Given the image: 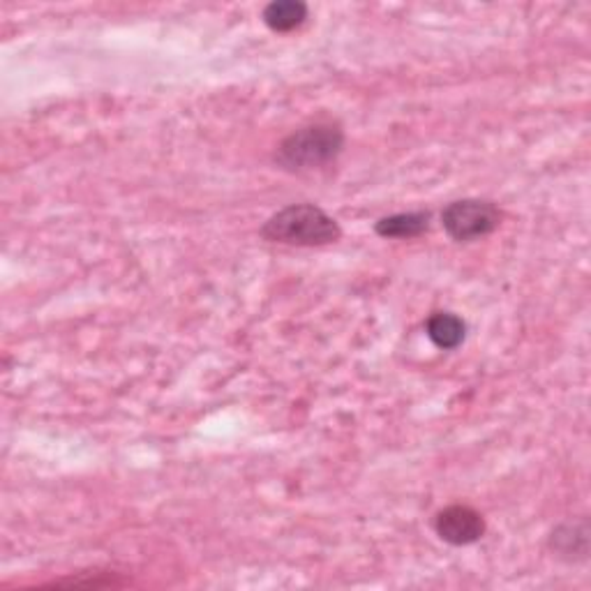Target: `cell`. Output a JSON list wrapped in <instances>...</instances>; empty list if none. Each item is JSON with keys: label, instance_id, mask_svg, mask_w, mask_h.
I'll return each instance as SVG.
<instances>
[{"label": "cell", "instance_id": "1", "mask_svg": "<svg viewBox=\"0 0 591 591\" xmlns=\"http://www.w3.org/2000/svg\"><path fill=\"white\" fill-rule=\"evenodd\" d=\"M261 236L271 243L319 247L340 241V224L315 204H292L263 224Z\"/></svg>", "mask_w": 591, "mask_h": 591}, {"label": "cell", "instance_id": "2", "mask_svg": "<svg viewBox=\"0 0 591 591\" xmlns=\"http://www.w3.org/2000/svg\"><path fill=\"white\" fill-rule=\"evenodd\" d=\"M345 146V135L333 123H317L290 135L278 146L275 162L287 171H312L331 164Z\"/></svg>", "mask_w": 591, "mask_h": 591}, {"label": "cell", "instance_id": "3", "mask_svg": "<svg viewBox=\"0 0 591 591\" xmlns=\"http://www.w3.org/2000/svg\"><path fill=\"white\" fill-rule=\"evenodd\" d=\"M442 224L453 241L471 243L500 229L502 211L485 199H460L444 208Z\"/></svg>", "mask_w": 591, "mask_h": 591}, {"label": "cell", "instance_id": "4", "mask_svg": "<svg viewBox=\"0 0 591 591\" xmlns=\"http://www.w3.org/2000/svg\"><path fill=\"white\" fill-rule=\"evenodd\" d=\"M434 531L436 537L451 545H471L483 539L485 520L476 508L465 504H453L436 513Z\"/></svg>", "mask_w": 591, "mask_h": 591}, {"label": "cell", "instance_id": "5", "mask_svg": "<svg viewBox=\"0 0 591 591\" xmlns=\"http://www.w3.org/2000/svg\"><path fill=\"white\" fill-rule=\"evenodd\" d=\"M550 547L557 552V557L568 562H584L589 552V527L587 520L559 525L550 537Z\"/></svg>", "mask_w": 591, "mask_h": 591}, {"label": "cell", "instance_id": "6", "mask_svg": "<svg viewBox=\"0 0 591 591\" xmlns=\"http://www.w3.org/2000/svg\"><path fill=\"white\" fill-rule=\"evenodd\" d=\"M426 329L434 345L444 352L457 349L467 337V323L453 312H434L428 319Z\"/></svg>", "mask_w": 591, "mask_h": 591}, {"label": "cell", "instance_id": "7", "mask_svg": "<svg viewBox=\"0 0 591 591\" xmlns=\"http://www.w3.org/2000/svg\"><path fill=\"white\" fill-rule=\"evenodd\" d=\"M432 216L428 211H416V213H397L381 218L374 226V232L381 238H416L426 234L430 229Z\"/></svg>", "mask_w": 591, "mask_h": 591}, {"label": "cell", "instance_id": "8", "mask_svg": "<svg viewBox=\"0 0 591 591\" xmlns=\"http://www.w3.org/2000/svg\"><path fill=\"white\" fill-rule=\"evenodd\" d=\"M308 19V5L300 0H275L263 10V22L275 33H290Z\"/></svg>", "mask_w": 591, "mask_h": 591}]
</instances>
